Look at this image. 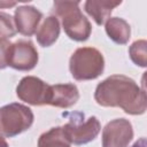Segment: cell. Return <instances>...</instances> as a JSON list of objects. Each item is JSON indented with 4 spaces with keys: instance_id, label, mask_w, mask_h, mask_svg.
Wrapping results in <instances>:
<instances>
[{
    "instance_id": "52a82bcc",
    "label": "cell",
    "mask_w": 147,
    "mask_h": 147,
    "mask_svg": "<svg viewBox=\"0 0 147 147\" xmlns=\"http://www.w3.org/2000/svg\"><path fill=\"white\" fill-rule=\"evenodd\" d=\"M48 88L49 85L42 79L34 76H25L16 87V95L20 100L31 106H44L47 105Z\"/></svg>"
},
{
    "instance_id": "2e32d148",
    "label": "cell",
    "mask_w": 147,
    "mask_h": 147,
    "mask_svg": "<svg viewBox=\"0 0 147 147\" xmlns=\"http://www.w3.org/2000/svg\"><path fill=\"white\" fill-rule=\"evenodd\" d=\"M17 30L15 26L14 17L10 14L0 11V38H11L16 34Z\"/></svg>"
},
{
    "instance_id": "ac0fdd59",
    "label": "cell",
    "mask_w": 147,
    "mask_h": 147,
    "mask_svg": "<svg viewBox=\"0 0 147 147\" xmlns=\"http://www.w3.org/2000/svg\"><path fill=\"white\" fill-rule=\"evenodd\" d=\"M131 147H147V141H146V138H140L138 139Z\"/></svg>"
},
{
    "instance_id": "d6986e66",
    "label": "cell",
    "mask_w": 147,
    "mask_h": 147,
    "mask_svg": "<svg viewBox=\"0 0 147 147\" xmlns=\"http://www.w3.org/2000/svg\"><path fill=\"white\" fill-rule=\"evenodd\" d=\"M17 2L15 1H0V8H9V7H14L16 6Z\"/></svg>"
},
{
    "instance_id": "e0dca14e",
    "label": "cell",
    "mask_w": 147,
    "mask_h": 147,
    "mask_svg": "<svg viewBox=\"0 0 147 147\" xmlns=\"http://www.w3.org/2000/svg\"><path fill=\"white\" fill-rule=\"evenodd\" d=\"M11 42L8 39L0 38V70L8 67V53Z\"/></svg>"
},
{
    "instance_id": "7c38bea8",
    "label": "cell",
    "mask_w": 147,
    "mask_h": 147,
    "mask_svg": "<svg viewBox=\"0 0 147 147\" xmlns=\"http://www.w3.org/2000/svg\"><path fill=\"white\" fill-rule=\"evenodd\" d=\"M60 36V22L54 15L44 18L40 26L36 31V38L40 46L49 47L52 46Z\"/></svg>"
},
{
    "instance_id": "5bb4252c",
    "label": "cell",
    "mask_w": 147,
    "mask_h": 147,
    "mask_svg": "<svg viewBox=\"0 0 147 147\" xmlns=\"http://www.w3.org/2000/svg\"><path fill=\"white\" fill-rule=\"evenodd\" d=\"M71 144L63 133L62 126H55L44 132L38 139L37 147H70Z\"/></svg>"
},
{
    "instance_id": "ffe728a7",
    "label": "cell",
    "mask_w": 147,
    "mask_h": 147,
    "mask_svg": "<svg viewBox=\"0 0 147 147\" xmlns=\"http://www.w3.org/2000/svg\"><path fill=\"white\" fill-rule=\"evenodd\" d=\"M0 147H9L8 142L6 141L5 137H2V136H0Z\"/></svg>"
},
{
    "instance_id": "9a60e30c",
    "label": "cell",
    "mask_w": 147,
    "mask_h": 147,
    "mask_svg": "<svg viewBox=\"0 0 147 147\" xmlns=\"http://www.w3.org/2000/svg\"><path fill=\"white\" fill-rule=\"evenodd\" d=\"M129 55L132 62L141 68L147 65V41L145 39L136 40L129 47Z\"/></svg>"
},
{
    "instance_id": "5b68a950",
    "label": "cell",
    "mask_w": 147,
    "mask_h": 147,
    "mask_svg": "<svg viewBox=\"0 0 147 147\" xmlns=\"http://www.w3.org/2000/svg\"><path fill=\"white\" fill-rule=\"evenodd\" d=\"M62 130L70 144L79 146L94 140L101 131V124L95 116L85 119L84 114L72 113L70 121L62 126Z\"/></svg>"
},
{
    "instance_id": "ba28073f",
    "label": "cell",
    "mask_w": 147,
    "mask_h": 147,
    "mask_svg": "<svg viewBox=\"0 0 147 147\" xmlns=\"http://www.w3.org/2000/svg\"><path fill=\"white\" fill-rule=\"evenodd\" d=\"M133 138V127L129 119L115 118L102 130V147H127Z\"/></svg>"
},
{
    "instance_id": "277c9868",
    "label": "cell",
    "mask_w": 147,
    "mask_h": 147,
    "mask_svg": "<svg viewBox=\"0 0 147 147\" xmlns=\"http://www.w3.org/2000/svg\"><path fill=\"white\" fill-rule=\"evenodd\" d=\"M32 110L18 102H13L0 108V136L15 137L31 127L33 124Z\"/></svg>"
},
{
    "instance_id": "6da1fadb",
    "label": "cell",
    "mask_w": 147,
    "mask_h": 147,
    "mask_svg": "<svg viewBox=\"0 0 147 147\" xmlns=\"http://www.w3.org/2000/svg\"><path fill=\"white\" fill-rule=\"evenodd\" d=\"M94 100L102 107H119L129 115H142L147 108L145 88L124 75H113L98 84Z\"/></svg>"
},
{
    "instance_id": "4fadbf2b",
    "label": "cell",
    "mask_w": 147,
    "mask_h": 147,
    "mask_svg": "<svg viewBox=\"0 0 147 147\" xmlns=\"http://www.w3.org/2000/svg\"><path fill=\"white\" fill-rule=\"evenodd\" d=\"M106 33L116 44L125 45L131 37L130 24L121 17H110L105 23Z\"/></svg>"
},
{
    "instance_id": "30bf717a",
    "label": "cell",
    "mask_w": 147,
    "mask_h": 147,
    "mask_svg": "<svg viewBox=\"0 0 147 147\" xmlns=\"http://www.w3.org/2000/svg\"><path fill=\"white\" fill-rule=\"evenodd\" d=\"M79 99V91L75 84L49 85L47 105L57 108H70Z\"/></svg>"
},
{
    "instance_id": "7a4b0ae2",
    "label": "cell",
    "mask_w": 147,
    "mask_h": 147,
    "mask_svg": "<svg viewBox=\"0 0 147 147\" xmlns=\"http://www.w3.org/2000/svg\"><path fill=\"white\" fill-rule=\"evenodd\" d=\"M54 16L61 18L67 36L75 41H85L90 38L92 25L82 13L78 1H54Z\"/></svg>"
},
{
    "instance_id": "3957f363",
    "label": "cell",
    "mask_w": 147,
    "mask_h": 147,
    "mask_svg": "<svg viewBox=\"0 0 147 147\" xmlns=\"http://www.w3.org/2000/svg\"><path fill=\"white\" fill-rule=\"evenodd\" d=\"M69 70L76 80L95 79L105 70L103 55L94 47H79L70 57Z\"/></svg>"
},
{
    "instance_id": "8992f818",
    "label": "cell",
    "mask_w": 147,
    "mask_h": 147,
    "mask_svg": "<svg viewBox=\"0 0 147 147\" xmlns=\"http://www.w3.org/2000/svg\"><path fill=\"white\" fill-rule=\"evenodd\" d=\"M38 63V52L31 40H18L10 45L8 65L18 71H30Z\"/></svg>"
},
{
    "instance_id": "8fae6325",
    "label": "cell",
    "mask_w": 147,
    "mask_h": 147,
    "mask_svg": "<svg viewBox=\"0 0 147 147\" xmlns=\"http://www.w3.org/2000/svg\"><path fill=\"white\" fill-rule=\"evenodd\" d=\"M122 1L111 0H87L84 3V10L94 20L98 25H103L109 18L113 9L119 6Z\"/></svg>"
},
{
    "instance_id": "9c48e42d",
    "label": "cell",
    "mask_w": 147,
    "mask_h": 147,
    "mask_svg": "<svg viewBox=\"0 0 147 147\" xmlns=\"http://www.w3.org/2000/svg\"><path fill=\"white\" fill-rule=\"evenodd\" d=\"M42 18L41 11L33 6H21L15 9L14 22L16 30L26 37H31L36 33L39 23Z\"/></svg>"
}]
</instances>
